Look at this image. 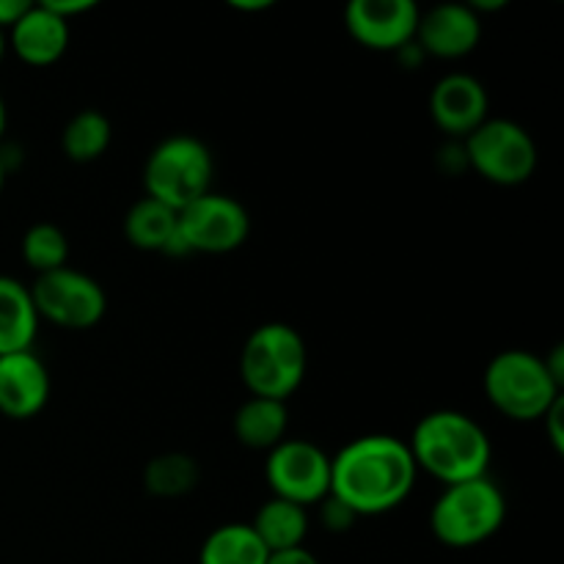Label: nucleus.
Masks as SVG:
<instances>
[{
	"label": "nucleus",
	"instance_id": "nucleus-32",
	"mask_svg": "<svg viewBox=\"0 0 564 564\" xmlns=\"http://www.w3.org/2000/svg\"><path fill=\"white\" fill-rule=\"evenodd\" d=\"M3 182H6V165H3V158H0V193H3Z\"/></svg>",
	"mask_w": 564,
	"mask_h": 564
},
{
	"label": "nucleus",
	"instance_id": "nucleus-7",
	"mask_svg": "<svg viewBox=\"0 0 564 564\" xmlns=\"http://www.w3.org/2000/svg\"><path fill=\"white\" fill-rule=\"evenodd\" d=\"M468 169L501 187L523 185L538 169L532 135L512 119H485L463 141Z\"/></svg>",
	"mask_w": 564,
	"mask_h": 564
},
{
	"label": "nucleus",
	"instance_id": "nucleus-22",
	"mask_svg": "<svg viewBox=\"0 0 564 564\" xmlns=\"http://www.w3.org/2000/svg\"><path fill=\"white\" fill-rule=\"evenodd\" d=\"M110 138H113V130H110L108 116L99 110H80L66 121L61 132V149L72 163H94L108 152Z\"/></svg>",
	"mask_w": 564,
	"mask_h": 564
},
{
	"label": "nucleus",
	"instance_id": "nucleus-19",
	"mask_svg": "<svg viewBox=\"0 0 564 564\" xmlns=\"http://www.w3.org/2000/svg\"><path fill=\"white\" fill-rule=\"evenodd\" d=\"M253 534L270 554L301 549L308 534V516L303 507L284 499H268L251 521Z\"/></svg>",
	"mask_w": 564,
	"mask_h": 564
},
{
	"label": "nucleus",
	"instance_id": "nucleus-11",
	"mask_svg": "<svg viewBox=\"0 0 564 564\" xmlns=\"http://www.w3.org/2000/svg\"><path fill=\"white\" fill-rule=\"evenodd\" d=\"M419 17L413 0H352L345 9V28L361 47L400 53L416 39Z\"/></svg>",
	"mask_w": 564,
	"mask_h": 564
},
{
	"label": "nucleus",
	"instance_id": "nucleus-30",
	"mask_svg": "<svg viewBox=\"0 0 564 564\" xmlns=\"http://www.w3.org/2000/svg\"><path fill=\"white\" fill-rule=\"evenodd\" d=\"M231 9L237 11H262V9H270V0H231Z\"/></svg>",
	"mask_w": 564,
	"mask_h": 564
},
{
	"label": "nucleus",
	"instance_id": "nucleus-15",
	"mask_svg": "<svg viewBox=\"0 0 564 564\" xmlns=\"http://www.w3.org/2000/svg\"><path fill=\"white\" fill-rule=\"evenodd\" d=\"M11 47L28 66L55 64L69 47V22L53 14L44 3H31L11 28Z\"/></svg>",
	"mask_w": 564,
	"mask_h": 564
},
{
	"label": "nucleus",
	"instance_id": "nucleus-33",
	"mask_svg": "<svg viewBox=\"0 0 564 564\" xmlns=\"http://www.w3.org/2000/svg\"><path fill=\"white\" fill-rule=\"evenodd\" d=\"M3 53H6V33L0 31V58H3Z\"/></svg>",
	"mask_w": 564,
	"mask_h": 564
},
{
	"label": "nucleus",
	"instance_id": "nucleus-13",
	"mask_svg": "<svg viewBox=\"0 0 564 564\" xmlns=\"http://www.w3.org/2000/svg\"><path fill=\"white\" fill-rule=\"evenodd\" d=\"M482 39V20L466 3H441L419 17L416 39L424 55L455 61L474 53Z\"/></svg>",
	"mask_w": 564,
	"mask_h": 564
},
{
	"label": "nucleus",
	"instance_id": "nucleus-25",
	"mask_svg": "<svg viewBox=\"0 0 564 564\" xmlns=\"http://www.w3.org/2000/svg\"><path fill=\"white\" fill-rule=\"evenodd\" d=\"M562 413H564V400L554 402V405L549 408V413H545L540 422L545 424V433H549V441L554 444L556 452H564V430H562Z\"/></svg>",
	"mask_w": 564,
	"mask_h": 564
},
{
	"label": "nucleus",
	"instance_id": "nucleus-9",
	"mask_svg": "<svg viewBox=\"0 0 564 564\" xmlns=\"http://www.w3.org/2000/svg\"><path fill=\"white\" fill-rule=\"evenodd\" d=\"M264 479L273 499L312 507L330 494V457L312 441H281L268 452Z\"/></svg>",
	"mask_w": 564,
	"mask_h": 564
},
{
	"label": "nucleus",
	"instance_id": "nucleus-3",
	"mask_svg": "<svg viewBox=\"0 0 564 564\" xmlns=\"http://www.w3.org/2000/svg\"><path fill=\"white\" fill-rule=\"evenodd\" d=\"M306 341L286 323H264L251 330L240 352V375L251 397L286 402L306 378Z\"/></svg>",
	"mask_w": 564,
	"mask_h": 564
},
{
	"label": "nucleus",
	"instance_id": "nucleus-8",
	"mask_svg": "<svg viewBox=\"0 0 564 564\" xmlns=\"http://www.w3.org/2000/svg\"><path fill=\"white\" fill-rule=\"evenodd\" d=\"M28 290H31L39 319H47L66 330L94 328L108 312L102 284L80 270L61 268L53 273L36 275L33 286Z\"/></svg>",
	"mask_w": 564,
	"mask_h": 564
},
{
	"label": "nucleus",
	"instance_id": "nucleus-16",
	"mask_svg": "<svg viewBox=\"0 0 564 564\" xmlns=\"http://www.w3.org/2000/svg\"><path fill=\"white\" fill-rule=\"evenodd\" d=\"M124 237L132 248L149 253H185L180 240V218L154 198H141L124 215Z\"/></svg>",
	"mask_w": 564,
	"mask_h": 564
},
{
	"label": "nucleus",
	"instance_id": "nucleus-2",
	"mask_svg": "<svg viewBox=\"0 0 564 564\" xmlns=\"http://www.w3.org/2000/svg\"><path fill=\"white\" fill-rule=\"evenodd\" d=\"M408 449L419 471L430 474L446 488L488 477V433L460 411H433L419 419Z\"/></svg>",
	"mask_w": 564,
	"mask_h": 564
},
{
	"label": "nucleus",
	"instance_id": "nucleus-31",
	"mask_svg": "<svg viewBox=\"0 0 564 564\" xmlns=\"http://www.w3.org/2000/svg\"><path fill=\"white\" fill-rule=\"evenodd\" d=\"M6 124H9V113H6V102H3V97H0V138H3Z\"/></svg>",
	"mask_w": 564,
	"mask_h": 564
},
{
	"label": "nucleus",
	"instance_id": "nucleus-10",
	"mask_svg": "<svg viewBox=\"0 0 564 564\" xmlns=\"http://www.w3.org/2000/svg\"><path fill=\"white\" fill-rule=\"evenodd\" d=\"M180 218V240L185 253H231L251 235V218L237 198L209 191L187 204Z\"/></svg>",
	"mask_w": 564,
	"mask_h": 564
},
{
	"label": "nucleus",
	"instance_id": "nucleus-20",
	"mask_svg": "<svg viewBox=\"0 0 564 564\" xmlns=\"http://www.w3.org/2000/svg\"><path fill=\"white\" fill-rule=\"evenodd\" d=\"M270 551L253 534L251 523H226L207 534L198 564H268Z\"/></svg>",
	"mask_w": 564,
	"mask_h": 564
},
{
	"label": "nucleus",
	"instance_id": "nucleus-23",
	"mask_svg": "<svg viewBox=\"0 0 564 564\" xmlns=\"http://www.w3.org/2000/svg\"><path fill=\"white\" fill-rule=\"evenodd\" d=\"M22 259L36 275L53 273L66 268L69 259V240L53 224H33L22 237Z\"/></svg>",
	"mask_w": 564,
	"mask_h": 564
},
{
	"label": "nucleus",
	"instance_id": "nucleus-4",
	"mask_svg": "<svg viewBox=\"0 0 564 564\" xmlns=\"http://www.w3.org/2000/svg\"><path fill=\"white\" fill-rule=\"evenodd\" d=\"M507 518V501L488 477L449 485L430 512L435 540L449 549H474L494 538Z\"/></svg>",
	"mask_w": 564,
	"mask_h": 564
},
{
	"label": "nucleus",
	"instance_id": "nucleus-29",
	"mask_svg": "<svg viewBox=\"0 0 564 564\" xmlns=\"http://www.w3.org/2000/svg\"><path fill=\"white\" fill-rule=\"evenodd\" d=\"M543 364L545 369H549L551 378H554L560 386H564V347L556 345L554 350L543 358Z\"/></svg>",
	"mask_w": 564,
	"mask_h": 564
},
{
	"label": "nucleus",
	"instance_id": "nucleus-28",
	"mask_svg": "<svg viewBox=\"0 0 564 564\" xmlns=\"http://www.w3.org/2000/svg\"><path fill=\"white\" fill-rule=\"evenodd\" d=\"M268 564H319L317 556L312 551L301 549H292V551H279V554H270Z\"/></svg>",
	"mask_w": 564,
	"mask_h": 564
},
{
	"label": "nucleus",
	"instance_id": "nucleus-24",
	"mask_svg": "<svg viewBox=\"0 0 564 564\" xmlns=\"http://www.w3.org/2000/svg\"><path fill=\"white\" fill-rule=\"evenodd\" d=\"M323 505V510H319V518H323V527L328 529V532H347V529H352V523L358 521L356 512L347 510L341 501H336L334 496H328V499L319 501Z\"/></svg>",
	"mask_w": 564,
	"mask_h": 564
},
{
	"label": "nucleus",
	"instance_id": "nucleus-21",
	"mask_svg": "<svg viewBox=\"0 0 564 564\" xmlns=\"http://www.w3.org/2000/svg\"><path fill=\"white\" fill-rule=\"evenodd\" d=\"M202 471L191 455L182 452H165V455L152 457L143 468V488L158 499H180L196 490Z\"/></svg>",
	"mask_w": 564,
	"mask_h": 564
},
{
	"label": "nucleus",
	"instance_id": "nucleus-18",
	"mask_svg": "<svg viewBox=\"0 0 564 564\" xmlns=\"http://www.w3.org/2000/svg\"><path fill=\"white\" fill-rule=\"evenodd\" d=\"M286 424H290V413H286V402L264 400V397H251L237 408L235 419H231V430L235 438L240 441L246 449L270 452L284 441Z\"/></svg>",
	"mask_w": 564,
	"mask_h": 564
},
{
	"label": "nucleus",
	"instance_id": "nucleus-1",
	"mask_svg": "<svg viewBox=\"0 0 564 564\" xmlns=\"http://www.w3.org/2000/svg\"><path fill=\"white\" fill-rule=\"evenodd\" d=\"M419 468L405 441L364 435L330 457V494L356 518L397 510L413 494Z\"/></svg>",
	"mask_w": 564,
	"mask_h": 564
},
{
	"label": "nucleus",
	"instance_id": "nucleus-17",
	"mask_svg": "<svg viewBox=\"0 0 564 564\" xmlns=\"http://www.w3.org/2000/svg\"><path fill=\"white\" fill-rule=\"evenodd\" d=\"M39 314L31 290L11 275H0V356L31 350Z\"/></svg>",
	"mask_w": 564,
	"mask_h": 564
},
{
	"label": "nucleus",
	"instance_id": "nucleus-6",
	"mask_svg": "<svg viewBox=\"0 0 564 564\" xmlns=\"http://www.w3.org/2000/svg\"><path fill=\"white\" fill-rule=\"evenodd\" d=\"M213 154L198 138L171 135L152 149L143 165L147 198L182 213L213 191Z\"/></svg>",
	"mask_w": 564,
	"mask_h": 564
},
{
	"label": "nucleus",
	"instance_id": "nucleus-12",
	"mask_svg": "<svg viewBox=\"0 0 564 564\" xmlns=\"http://www.w3.org/2000/svg\"><path fill=\"white\" fill-rule=\"evenodd\" d=\"M490 99L482 83L466 72H452L435 83L430 94V116L435 127L449 138L466 141L485 119H488Z\"/></svg>",
	"mask_w": 564,
	"mask_h": 564
},
{
	"label": "nucleus",
	"instance_id": "nucleus-26",
	"mask_svg": "<svg viewBox=\"0 0 564 564\" xmlns=\"http://www.w3.org/2000/svg\"><path fill=\"white\" fill-rule=\"evenodd\" d=\"M44 6H47L53 14H58L61 20L69 22L72 17L83 14V11H91L97 3H94V0H44Z\"/></svg>",
	"mask_w": 564,
	"mask_h": 564
},
{
	"label": "nucleus",
	"instance_id": "nucleus-14",
	"mask_svg": "<svg viewBox=\"0 0 564 564\" xmlns=\"http://www.w3.org/2000/svg\"><path fill=\"white\" fill-rule=\"evenodd\" d=\"M50 400L47 367L31 350L0 356V413L25 422L42 413Z\"/></svg>",
	"mask_w": 564,
	"mask_h": 564
},
{
	"label": "nucleus",
	"instance_id": "nucleus-5",
	"mask_svg": "<svg viewBox=\"0 0 564 564\" xmlns=\"http://www.w3.org/2000/svg\"><path fill=\"white\" fill-rule=\"evenodd\" d=\"M485 397L512 422H540L562 397V386L529 350H505L485 369Z\"/></svg>",
	"mask_w": 564,
	"mask_h": 564
},
{
	"label": "nucleus",
	"instance_id": "nucleus-27",
	"mask_svg": "<svg viewBox=\"0 0 564 564\" xmlns=\"http://www.w3.org/2000/svg\"><path fill=\"white\" fill-rule=\"evenodd\" d=\"M28 0H0V31H6V28H14V22L20 20L22 14L28 11Z\"/></svg>",
	"mask_w": 564,
	"mask_h": 564
}]
</instances>
